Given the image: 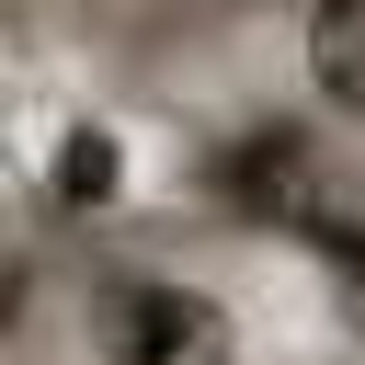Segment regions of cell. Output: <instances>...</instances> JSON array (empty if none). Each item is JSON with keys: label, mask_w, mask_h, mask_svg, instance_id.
Segmentation results:
<instances>
[{"label": "cell", "mask_w": 365, "mask_h": 365, "mask_svg": "<svg viewBox=\"0 0 365 365\" xmlns=\"http://www.w3.org/2000/svg\"><path fill=\"white\" fill-rule=\"evenodd\" d=\"M46 194H57V217H103V205H125V137H114V125H68Z\"/></svg>", "instance_id": "cell-3"}, {"label": "cell", "mask_w": 365, "mask_h": 365, "mask_svg": "<svg viewBox=\"0 0 365 365\" xmlns=\"http://www.w3.org/2000/svg\"><path fill=\"white\" fill-rule=\"evenodd\" d=\"M80 365H240V319L182 274H103L80 297Z\"/></svg>", "instance_id": "cell-1"}, {"label": "cell", "mask_w": 365, "mask_h": 365, "mask_svg": "<svg viewBox=\"0 0 365 365\" xmlns=\"http://www.w3.org/2000/svg\"><path fill=\"white\" fill-rule=\"evenodd\" d=\"M308 91L365 125V0H319L308 11Z\"/></svg>", "instance_id": "cell-2"}]
</instances>
